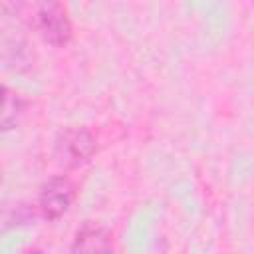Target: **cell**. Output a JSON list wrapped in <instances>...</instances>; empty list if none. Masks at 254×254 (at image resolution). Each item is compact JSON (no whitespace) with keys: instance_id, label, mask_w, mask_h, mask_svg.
<instances>
[{"instance_id":"6da1fadb","label":"cell","mask_w":254,"mask_h":254,"mask_svg":"<svg viewBox=\"0 0 254 254\" xmlns=\"http://www.w3.org/2000/svg\"><path fill=\"white\" fill-rule=\"evenodd\" d=\"M97 151L95 135L83 125H69L62 129L54 141V159L60 167L71 171L91 161Z\"/></svg>"},{"instance_id":"7a4b0ae2","label":"cell","mask_w":254,"mask_h":254,"mask_svg":"<svg viewBox=\"0 0 254 254\" xmlns=\"http://www.w3.org/2000/svg\"><path fill=\"white\" fill-rule=\"evenodd\" d=\"M32 24L40 38L54 46L64 48L73 38V24L64 4L60 2H40L36 4V12L32 16Z\"/></svg>"},{"instance_id":"3957f363","label":"cell","mask_w":254,"mask_h":254,"mask_svg":"<svg viewBox=\"0 0 254 254\" xmlns=\"http://www.w3.org/2000/svg\"><path fill=\"white\" fill-rule=\"evenodd\" d=\"M75 183L67 175L50 177L38 194V210L46 220L62 218L75 200Z\"/></svg>"},{"instance_id":"277c9868","label":"cell","mask_w":254,"mask_h":254,"mask_svg":"<svg viewBox=\"0 0 254 254\" xmlns=\"http://www.w3.org/2000/svg\"><path fill=\"white\" fill-rule=\"evenodd\" d=\"M71 254H113L111 230L95 222H85L73 236Z\"/></svg>"},{"instance_id":"5b68a950","label":"cell","mask_w":254,"mask_h":254,"mask_svg":"<svg viewBox=\"0 0 254 254\" xmlns=\"http://www.w3.org/2000/svg\"><path fill=\"white\" fill-rule=\"evenodd\" d=\"M34 218H36V208L30 202L0 198V234L26 226L34 222Z\"/></svg>"},{"instance_id":"8992f818","label":"cell","mask_w":254,"mask_h":254,"mask_svg":"<svg viewBox=\"0 0 254 254\" xmlns=\"http://www.w3.org/2000/svg\"><path fill=\"white\" fill-rule=\"evenodd\" d=\"M24 111V99L12 87L0 83V131H10L18 125Z\"/></svg>"},{"instance_id":"52a82bcc","label":"cell","mask_w":254,"mask_h":254,"mask_svg":"<svg viewBox=\"0 0 254 254\" xmlns=\"http://www.w3.org/2000/svg\"><path fill=\"white\" fill-rule=\"evenodd\" d=\"M24 254H42V250H40V248H30V250H26Z\"/></svg>"},{"instance_id":"ba28073f","label":"cell","mask_w":254,"mask_h":254,"mask_svg":"<svg viewBox=\"0 0 254 254\" xmlns=\"http://www.w3.org/2000/svg\"><path fill=\"white\" fill-rule=\"evenodd\" d=\"M0 177H2V173H0Z\"/></svg>"}]
</instances>
